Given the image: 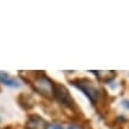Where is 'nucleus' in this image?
Masks as SVG:
<instances>
[{
    "label": "nucleus",
    "mask_w": 129,
    "mask_h": 129,
    "mask_svg": "<svg viewBox=\"0 0 129 129\" xmlns=\"http://www.w3.org/2000/svg\"><path fill=\"white\" fill-rule=\"evenodd\" d=\"M0 82L5 84V85L10 86V88H19L21 85V83L18 81V79L11 77L7 72L5 71H0Z\"/></svg>",
    "instance_id": "nucleus-6"
},
{
    "label": "nucleus",
    "mask_w": 129,
    "mask_h": 129,
    "mask_svg": "<svg viewBox=\"0 0 129 129\" xmlns=\"http://www.w3.org/2000/svg\"><path fill=\"white\" fill-rule=\"evenodd\" d=\"M122 106L124 107L125 109H129V100H123L122 101Z\"/></svg>",
    "instance_id": "nucleus-8"
},
{
    "label": "nucleus",
    "mask_w": 129,
    "mask_h": 129,
    "mask_svg": "<svg viewBox=\"0 0 129 129\" xmlns=\"http://www.w3.org/2000/svg\"><path fill=\"white\" fill-rule=\"evenodd\" d=\"M19 106L25 110H31L35 107V98L30 94H20L18 96Z\"/></svg>",
    "instance_id": "nucleus-5"
},
{
    "label": "nucleus",
    "mask_w": 129,
    "mask_h": 129,
    "mask_svg": "<svg viewBox=\"0 0 129 129\" xmlns=\"http://www.w3.org/2000/svg\"><path fill=\"white\" fill-rule=\"evenodd\" d=\"M94 72L100 82L102 83H110L116 77V71H91Z\"/></svg>",
    "instance_id": "nucleus-7"
},
{
    "label": "nucleus",
    "mask_w": 129,
    "mask_h": 129,
    "mask_svg": "<svg viewBox=\"0 0 129 129\" xmlns=\"http://www.w3.org/2000/svg\"><path fill=\"white\" fill-rule=\"evenodd\" d=\"M70 83L74 86H76L77 89L83 91L84 95L91 101L92 106L96 107L97 109L102 108L103 106H106L107 97H108L106 90H103V89H101L100 86H97L91 79L76 78V79H74V81H71Z\"/></svg>",
    "instance_id": "nucleus-1"
},
{
    "label": "nucleus",
    "mask_w": 129,
    "mask_h": 129,
    "mask_svg": "<svg viewBox=\"0 0 129 129\" xmlns=\"http://www.w3.org/2000/svg\"><path fill=\"white\" fill-rule=\"evenodd\" d=\"M53 98L57 100L63 107L68 108L69 110L77 109L74 97L71 96L69 89L63 84H57V83L55 84V96H53Z\"/></svg>",
    "instance_id": "nucleus-3"
},
{
    "label": "nucleus",
    "mask_w": 129,
    "mask_h": 129,
    "mask_svg": "<svg viewBox=\"0 0 129 129\" xmlns=\"http://www.w3.org/2000/svg\"><path fill=\"white\" fill-rule=\"evenodd\" d=\"M50 129H63V125H60V124H52L50 127Z\"/></svg>",
    "instance_id": "nucleus-9"
},
{
    "label": "nucleus",
    "mask_w": 129,
    "mask_h": 129,
    "mask_svg": "<svg viewBox=\"0 0 129 129\" xmlns=\"http://www.w3.org/2000/svg\"><path fill=\"white\" fill-rule=\"evenodd\" d=\"M25 129H49V123L42 116L33 114L27 117L25 123Z\"/></svg>",
    "instance_id": "nucleus-4"
},
{
    "label": "nucleus",
    "mask_w": 129,
    "mask_h": 129,
    "mask_svg": "<svg viewBox=\"0 0 129 129\" xmlns=\"http://www.w3.org/2000/svg\"><path fill=\"white\" fill-rule=\"evenodd\" d=\"M55 84L56 83L51 78H49L46 75L40 74L35 76L32 81V88L36 92H38L40 96H43L46 100H53L55 96Z\"/></svg>",
    "instance_id": "nucleus-2"
},
{
    "label": "nucleus",
    "mask_w": 129,
    "mask_h": 129,
    "mask_svg": "<svg viewBox=\"0 0 129 129\" xmlns=\"http://www.w3.org/2000/svg\"><path fill=\"white\" fill-rule=\"evenodd\" d=\"M68 129H79V128L77 127V125H70V127H69Z\"/></svg>",
    "instance_id": "nucleus-10"
}]
</instances>
